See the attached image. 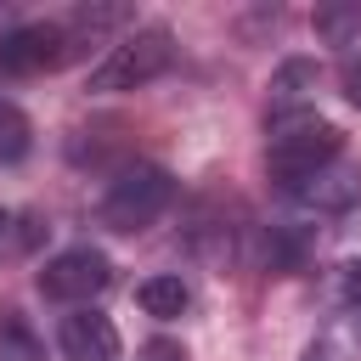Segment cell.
Segmentation results:
<instances>
[{
	"label": "cell",
	"instance_id": "cell-12",
	"mask_svg": "<svg viewBox=\"0 0 361 361\" xmlns=\"http://www.w3.org/2000/svg\"><path fill=\"white\" fill-rule=\"evenodd\" d=\"M299 361H361V338H355V327L338 316L327 333H316L310 344H305V355Z\"/></svg>",
	"mask_w": 361,
	"mask_h": 361
},
{
	"label": "cell",
	"instance_id": "cell-18",
	"mask_svg": "<svg viewBox=\"0 0 361 361\" xmlns=\"http://www.w3.org/2000/svg\"><path fill=\"white\" fill-rule=\"evenodd\" d=\"M6 226H11V214H6V209H0V243H6Z\"/></svg>",
	"mask_w": 361,
	"mask_h": 361
},
{
	"label": "cell",
	"instance_id": "cell-4",
	"mask_svg": "<svg viewBox=\"0 0 361 361\" xmlns=\"http://www.w3.org/2000/svg\"><path fill=\"white\" fill-rule=\"evenodd\" d=\"M113 282V265H107V254L102 248H62L56 259H45V271H39V293L51 299V305H90L102 288Z\"/></svg>",
	"mask_w": 361,
	"mask_h": 361
},
{
	"label": "cell",
	"instance_id": "cell-7",
	"mask_svg": "<svg viewBox=\"0 0 361 361\" xmlns=\"http://www.w3.org/2000/svg\"><path fill=\"white\" fill-rule=\"evenodd\" d=\"M56 338H62V355L68 361H118V327L102 310H90V305L73 310V316H62Z\"/></svg>",
	"mask_w": 361,
	"mask_h": 361
},
{
	"label": "cell",
	"instance_id": "cell-2",
	"mask_svg": "<svg viewBox=\"0 0 361 361\" xmlns=\"http://www.w3.org/2000/svg\"><path fill=\"white\" fill-rule=\"evenodd\" d=\"M175 62V34L164 23H141L130 34H118L102 62L90 68V96H118V90H141L152 85L164 68Z\"/></svg>",
	"mask_w": 361,
	"mask_h": 361
},
{
	"label": "cell",
	"instance_id": "cell-13",
	"mask_svg": "<svg viewBox=\"0 0 361 361\" xmlns=\"http://www.w3.org/2000/svg\"><path fill=\"white\" fill-rule=\"evenodd\" d=\"M28 147H34V124H28V113H23L17 102H0V164L28 158Z\"/></svg>",
	"mask_w": 361,
	"mask_h": 361
},
{
	"label": "cell",
	"instance_id": "cell-1",
	"mask_svg": "<svg viewBox=\"0 0 361 361\" xmlns=\"http://www.w3.org/2000/svg\"><path fill=\"white\" fill-rule=\"evenodd\" d=\"M344 158V130L316 118V113H299V118H282L271 124V147H265V169L282 192H299L310 186L327 164Z\"/></svg>",
	"mask_w": 361,
	"mask_h": 361
},
{
	"label": "cell",
	"instance_id": "cell-10",
	"mask_svg": "<svg viewBox=\"0 0 361 361\" xmlns=\"http://www.w3.org/2000/svg\"><path fill=\"white\" fill-rule=\"evenodd\" d=\"M135 305H141L147 316H158V322H175V316L192 305V293H186L180 276H147V282L135 288Z\"/></svg>",
	"mask_w": 361,
	"mask_h": 361
},
{
	"label": "cell",
	"instance_id": "cell-6",
	"mask_svg": "<svg viewBox=\"0 0 361 361\" xmlns=\"http://www.w3.org/2000/svg\"><path fill=\"white\" fill-rule=\"evenodd\" d=\"M316 85H322V68H316L310 56H288V62L271 73L265 118H271V124H282V118H299V113H310V96H316Z\"/></svg>",
	"mask_w": 361,
	"mask_h": 361
},
{
	"label": "cell",
	"instance_id": "cell-9",
	"mask_svg": "<svg viewBox=\"0 0 361 361\" xmlns=\"http://www.w3.org/2000/svg\"><path fill=\"white\" fill-rule=\"evenodd\" d=\"M130 23V6H79L62 17V39H68V56H85L90 45H102L113 28Z\"/></svg>",
	"mask_w": 361,
	"mask_h": 361
},
{
	"label": "cell",
	"instance_id": "cell-15",
	"mask_svg": "<svg viewBox=\"0 0 361 361\" xmlns=\"http://www.w3.org/2000/svg\"><path fill=\"white\" fill-rule=\"evenodd\" d=\"M135 361H186V350H180L175 338H147V344L135 350Z\"/></svg>",
	"mask_w": 361,
	"mask_h": 361
},
{
	"label": "cell",
	"instance_id": "cell-16",
	"mask_svg": "<svg viewBox=\"0 0 361 361\" xmlns=\"http://www.w3.org/2000/svg\"><path fill=\"white\" fill-rule=\"evenodd\" d=\"M338 299H344V305H361V259L338 265Z\"/></svg>",
	"mask_w": 361,
	"mask_h": 361
},
{
	"label": "cell",
	"instance_id": "cell-3",
	"mask_svg": "<svg viewBox=\"0 0 361 361\" xmlns=\"http://www.w3.org/2000/svg\"><path fill=\"white\" fill-rule=\"evenodd\" d=\"M169 203H175V175L158 169V164H130V169H118V175L107 180V192H102V203H96V220H102L107 231H118V237H135V231H147Z\"/></svg>",
	"mask_w": 361,
	"mask_h": 361
},
{
	"label": "cell",
	"instance_id": "cell-8",
	"mask_svg": "<svg viewBox=\"0 0 361 361\" xmlns=\"http://www.w3.org/2000/svg\"><path fill=\"white\" fill-rule=\"evenodd\" d=\"M293 197H299L310 214H344V209L361 197V169L338 158V164H327V169H322L310 186H299Z\"/></svg>",
	"mask_w": 361,
	"mask_h": 361
},
{
	"label": "cell",
	"instance_id": "cell-17",
	"mask_svg": "<svg viewBox=\"0 0 361 361\" xmlns=\"http://www.w3.org/2000/svg\"><path fill=\"white\" fill-rule=\"evenodd\" d=\"M338 85H344V102H350V107H361V62H350V68L338 73Z\"/></svg>",
	"mask_w": 361,
	"mask_h": 361
},
{
	"label": "cell",
	"instance_id": "cell-11",
	"mask_svg": "<svg viewBox=\"0 0 361 361\" xmlns=\"http://www.w3.org/2000/svg\"><path fill=\"white\" fill-rule=\"evenodd\" d=\"M316 34L327 45H355L361 39V0H344V6H316Z\"/></svg>",
	"mask_w": 361,
	"mask_h": 361
},
{
	"label": "cell",
	"instance_id": "cell-14",
	"mask_svg": "<svg viewBox=\"0 0 361 361\" xmlns=\"http://www.w3.org/2000/svg\"><path fill=\"white\" fill-rule=\"evenodd\" d=\"M0 361H39V350H34V338L23 327H6L0 333Z\"/></svg>",
	"mask_w": 361,
	"mask_h": 361
},
{
	"label": "cell",
	"instance_id": "cell-5",
	"mask_svg": "<svg viewBox=\"0 0 361 361\" xmlns=\"http://www.w3.org/2000/svg\"><path fill=\"white\" fill-rule=\"evenodd\" d=\"M62 62H73L62 23H23V28L0 34V73H51Z\"/></svg>",
	"mask_w": 361,
	"mask_h": 361
}]
</instances>
